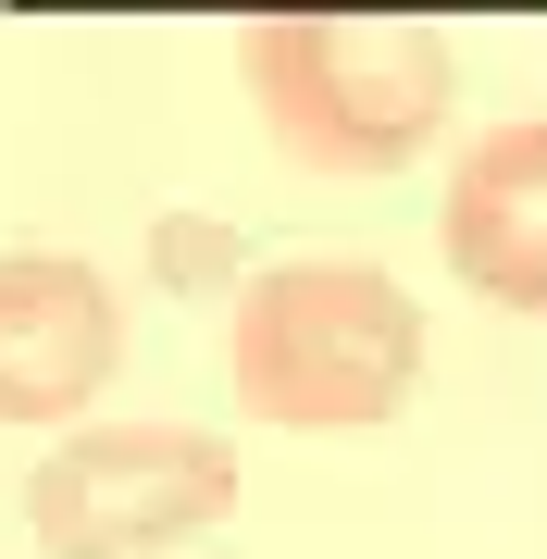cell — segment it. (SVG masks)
<instances>
[{
	"label": "cell",
	"mask_w": 547,
	"mask_h": 559,
	"mask_svg": "<svg viewBox=\"0 0 547 559\" xmlns=\"http://www.w3.org/2000/svg\"><path fill=\"white\" fill-rule=\"evenodd\" d=\"M237 510V448L200 423H87L25 473L38 559H187Z\"/></svg>",
	"instance_id": "obj_3"
},
{
	"label": "cell",
	"mask_w": 547,
	"mask_h": 559,
	"mask_svg": "<svg viewBox=\"0 0 547 559\" xmlns=\"http://www.w3.org/2000/svg\"><path fill=\"white\" fill-rule=\"evenodd\" d=\"M224 373L274 436H385L424 385V299L373 261H274L237 286Z\"/></svg>",
	"instance_id": "obj_2"
},
{
	"label": "cell",
	"mask_w": 547,
	"mask_h": 559,
	"mask_svg": "<svg viewBox=\"0 0 547 559\" xmlns=\"http://www.w3.org/2000/svg\"><path fill=\"white\" fill-rule=\"evenodd\" d=\"M124 360V311L75 249L0 261V423H75Z\"/></svg>",
	"instance_id": "obj_4"
},
{
	"label": "cell",
	"mask_w": 547,
	"mask_h": 559,
	"mask_svg": "<svg viewBox=\"0 0 547 559\" xmlns=\"http://www.w3.org/2000/svg\"><path fill=\"white\" fill-rule=\"evenodd\" d=\"M448 274L510 323H547V112L486 124L448 162V212H436Z\"/></svg>",
	"instance_id": "obj_5"
},
{
	"label": "cell",
	"mask_w": 547,
	"mask_h": 559,
	"mask_svg": "<svg viewBox=\"0 0 547 559\" xmlns=\"http://www.w3.org/2000/svg\"><path fill=\"white\" fill-rule=\"evenodd\" d=\"M237 75L274 150L311 175H399L448 138V100H461L448 38L385 0H274V13H249Z\"/></svg>",
	"instance_id": "obj_1"
}]
</instances>
